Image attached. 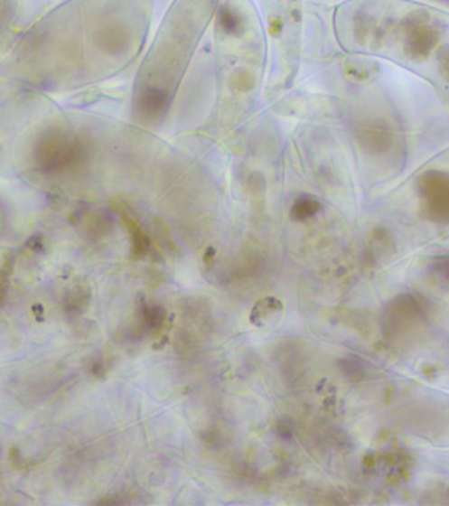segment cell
I'll return each instance as SVG.
<instances>
[{
	"label": "cell",
	"mask_w": 449,
	"mask_h": 506,
	"mask_svg": "<svg viewBox=\"0 0 449 506\" xmlns=\"http://www.w3.org/2000/svg\"><path fill=\"white\" fill-rule=\"evenodd\" d=\"M149 13V0H80L25 34L0 71L51 93L111 79L139 54Z\"/></svg>",
	"instance_id": "1"
},
{
	"label": "cell",
	"mask_w": 449,
	"mask_h": 506,
	"mask_svg": "<svg viewBox=\"0 0 449 506\" xmlns=\"http://www.w3.org/2000/svg\"><path fill=\"white\" fill-rule=\"evenodd\" d=\"M335 24L348 51L393 60L447 89V14L410 0H348Z\"/></svg>",
	"instance_id": "2"
},
{
	"label": "cell",
	"mask_w": 449,
	"mask_h": 506,
	"mask_svg": "<svg viewBox=\"0 0 449 506\" xmlns=\"http://www.w3.org/2000/svg\"><path fill=\"white\" fill-rule=\"evenodd\" d=\"M219 0H174L149 49L132 93V117L143 126L165 119L190 59Z\"/></svg>",
	"instance_id": "3"
},
{
	"label": "cell",
	"mask_w": 449,
	"mask_h": 506,
	"mask_svg": "<svg viewBox=\"0 0 449 506\" xmlns=\"http://www.w3.org/2000/svg\"><path fill=\"white\" fill-rule=\"evenodd\" d=\"M217 63L221 117L239 120L255 105L263 76L265 40L252 0H219Z\"/></svg>",
	"instance_id": "4"
},
{
	"label": "cell",
	"mask_w": 449,
	"mask_h": 506,
	"mask_svg": "<svg viewBox=\"0 0 449 506\" xmlns=\"http://www.w3.org/2000/svg\"><path fill=\"white\" fill-rule=\"evenodd\" d=\"M267 30L276 51L278 83L287 86L295 76L301 36V0H263Z\"/></svg>",
	"instance_id": "5"
},
{
	"label": "cell",
	"mask_w": 449,
	"mask_h": 506,
	"mask_svg": "<svg viewBox=\"0 0 449 506\" xmlns=\"http://www.w3.org/2000/svg\"><path fill=\"white\" fill-rule=\"evenodd\" d=\"M420 197L426 210L435 220H447L449 203L448 174L445 172L431 169L418 178Z\"/></svg>",
	"instance_id": "6"
},
{
	"label": "cell",
	"mask_w": 449,
	"mask_h": 506,
	"mask_svg": "<svg viewBox=\"0 0 449 506\" xmlns=\"http://www.w3.org/2000/svg\"><path fill=\"white\" fill-rule=\"evenodd\" d=\"M321 209L322 205L319 201L313 200V197H301L293 207V217L296 220H306L318 214Z\"/></svg>",
	"instance_id": "7"
}]
</instances>
